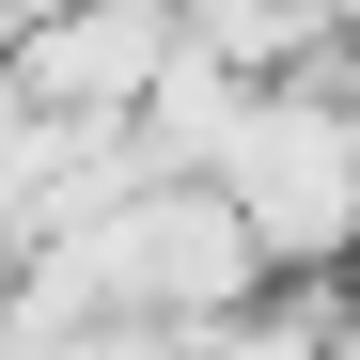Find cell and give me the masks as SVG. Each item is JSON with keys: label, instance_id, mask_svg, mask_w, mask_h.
Here are the masks:
<instances>
[{"label": "cell", "instance_id": "cell-1", "mask_svg": "<svg viewBox=\"0 0 360 360\" xmlns=\"http://www.w3.org/2000/svg\"><path fill=\"white\" fill-rule=\"evenodd\" d=\"M219 204L251 219V251H345V219H360V141L329 126V110H266V126H235Z\"/></svg>", "mask_w": 360, "mask_h": 360}]
</instances>
